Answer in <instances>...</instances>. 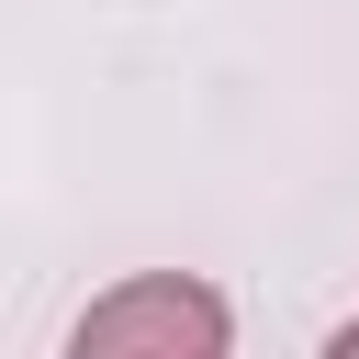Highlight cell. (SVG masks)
<instances>
[{
	"mask_svg": "<svg viewBox=\"0 0 359 359\" xmlns=\"http://www.w3.org/2000/svg\"><path fill=\"white\" fill-rule=\"evenodd\" d=\"M224 337H236L224 292H202V280H180V269H146V280H123V292H101V303L79 314V359H135V348H157V359H213Z\"/></svg>",
	"mask_w": 359,
	"mask_h": 359,
	"instance_id": "obj_1",
	"label": "cell"
}]
</instances>
